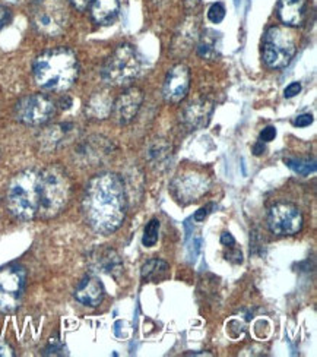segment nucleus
I'll return each instance as SVG.
<instances>
[{
	"mask_svg": "<svg viewBox=\"0 0 317 357\" xmlns=\"http://www.w3.org/2000/svg\"><path fill=\"white\" fill-rule=\"evenodd\" d=\"M126 188L114 173H101L86 185L82 211L88 225L101 234H110L123 225L126 217Z\"/></svg>",
	"mask_w": 317,
	"mask_h": 357,
	"instance_id": "1",
	"label": "nucleus"
},
{
	"mask_svg": "<svg viewBox=\"0 0 317 357\" xmlns=\"http://www.w3.org/2000/svg\"><path fill=\"white\" fill-rule=\"evenodd\" d=\"M34 79L47 91H66L79 77L78 57L70 49L57 47L41 53L33 65Z\"/></svg>",
	"mask_w": 317,
	"mask_h": 357,
	"instance_id": "2",
	"label": "nucleus"
},
{
	"mask_svg": "<svg viewBox=\"0 0 317 357\" xmlns=\"http://www.w3.org/2000/svg\"><path fill=\"white\" fill-rule=\"evenodd\" d=\"M38 193V215L41 218L49 220L62 213L72 195V182L66 170L59 165H52L40 172Z\"/></svg>",
	"mask_w": 317,
	"mask_h": 357,
	"instance_id": "3",
	"label": "nucleus"
},
{
	"mask_svg": "<svg viewBox=\"0 0 317 357\" xmlns=\"http://www.w3.org/2000/svg\"><path fill=\"white\" fill-rule=\"evenodd\" d=\"M40 172L28 169L12 177L6 190V205L13 217L22 221L34 220L38 215Z\"/></svg>",
	"mask_w": 317,
	"mask_h": 357,
	"instance_id": "4",
	"label": "nucleus"
},
{
	"mask_svg": "<svg viewBox=\"0 0 317 357\" xmlns=\"http://www.w3.org/2000/svg\"><path fill=\"white\" fill-rule=\"evenodd\" d=\"M141 70V59L130 44H122L110 56L101 69V78L111 86L126 85Z\"/></svg>",
	"mask_w": 317,
	"mask_h": 357,
	"instance_id": "5",
	"label": "nucleus"
},
{
	"mask_svg": "<svg viewBox=\"0 0 317 357\" xmlns=\"http://www.w3.org/2000/svg\"><path fill=\"white\" fill-rule=\"evenodd\" d=\"M297 52V40L288 26H270L263 37V62L272 69L288 66Z\"/></svg>",
	"mask_w": 317,
	"mask_h": 357,
	"instance_id": "6",
	"label": "nucleus"
},
{
	"mask_svg": "<svg viewBox=\"0 0 317 357\" xmlns=\"http://www.w3.org/2000/svg\"><path fill=\"white\" fill-rule=\"evenodd\" d=\"M31 22L45 37L62 34L69 22V9L65 0H36L31 8Z\"/></svg>",
	"mask_w": 317,
	"mask_h": 357,
	"instance_id": "7",
	"label": "nucleus"
},
{
	"mask_svg": "<svg viewBox=\"0 0 317 357\" xmlns=\"http://www.w3.org/2000/svg\"><path fill=\"white\" fill-rule=\"evenodd\" d=\"M26 282L24 266L9 264L0 266V314H10L21 305Z\"/></svg>",
	"mask_w": 317,
	"mask_h": 357,
	"instance_id": "8",
	"label": "nucleus"
},
{
	"mask_svg": "<svg viewBox=\"0 0 317 357\" xmlns=\"http://www.w3.org/2000/svg\"><path fill=\"white\" fill-rule=\"evenodd\" d=\"M56 113L54 102L42 94H33L21 98L15 106L17 121L28 126H40L52 121Z\"/></svg>",
	"mask_w": 317,
	"mask_h": 357,
	"instance_id": "9",
	"label": "nucleus"
},
{
	"mask_svg": "<svg viewBox=\"0 0 317 357\" xmlns=\"http://www.w3.org/2000/svg\"><path fill=\"white\" fill-rule=\"evenodd\" d=\"M268 226L277 236H294L303 229V215L295 205L281 202L269 210Z\"/></svg>",
	"mask_w": 317,
	"mask_h": 357,
	"instance_id": "10",
	"label": "nucleus"
},
{
	"mask_svg": "<svg viewBox=\"0 0 317 357\" xmlns=\"http://www.w3.org/2000/svg\"><path fill=\"white\" fill-rule=\"evenodd\" d=\"M209 188V178L205 174L185 173L177 176L173 181L171 193L180 204L189 205L205 197Z\"/></svg>",
	"mask_w": 317,
	"mask_h": 357,
	"instance_id": "11",
	"label": "nucleus"
},
{
	"mask_svg": "<svg viewBox=\"0 0 317 357\" xmlns=\"http://www.w3.org/2000/svg\"><path fill=\"white\" fill-rule=\"evenodd\" d=\"M190 88V70L186 65H176L164 82L162 94L167 102L177 104L185 100Z\"/></svg>",
	"mask_w": 317,
	"mask_h": 357,
	"instance_id": "12",
	"label": "nucleus"
},
{
	"mask_svg": "<svg viewBox=\"0 0 317 357\" xmlns=\"http://www.w3.org/2000/svg\"><path fill=\"white\" fill-rule=\"evenodd\" d=\"M144 101V93L139 88H129L113 104L114 119L118 125L130 123L139 113Z\"/></svg>",
	"mask_w": 317,
	"mask_h": 357,
	"instance_id": "13",
	"label": "nucleus"
},
{
	"mask_svg": "<svg viewBox=\"0 0 317 357\" xmlns=\"http://www.w3.org/2000/svg\"><path fill=\"white\" fill-rule=\"evenodd\" d=\"M88 262L94 271L117 277L123 273V262L117 252L107 246H100L89 252Z\"/></svg>",
	"mask_w": 317,
	"mask_h": 357,
	"instance_id": "14",
	"label": "nucleus"
},
{
	"mask_svg": "<svg viewBox=\"0 0 317 357\" xmlns=\"http://www.w3.org/2000/svg\"><path fill=\"white\" fill-rule=\"evenodd\" d=\"M104 293V286L100 278L95 275H86L75 289V299L85 306L95 307L102 302Z\"/></svg>",
	"mask_w": 317,
	"mask_h": 357,
	"instance_id": "15",
	"label": "nucleus"
},
{
	"mask_svg": "<svg viewBox=\"0 0 317 357\" xmlns=\"http://www.w3.org/2000/svg\"><path fill=\"white\" fill-rule=\"evenodd\" d=\"M109 154H111V144L102 137H91L77 148V155L88 165H97Z\"/></svg>",
	"mask_w": 317,
	"mask_h": 357,
	"instance_id": "16",
	"label": "nucleus"
},
{
	"mask_svg": "<svg viewBox=\"0 0 317 357\" xmlns=\"http://www.w3.org/2000/svg\"><path fill=\"white\" fill-rule=\"evenodd\" d=\"M214 113V104L208 100H198L190 102L183 113V123L190 130H198L205 128L210 116Z\"/></svg>",
	"mask_w": 317,
	"mask_h": 357,
	"instance_id": "17",
	"label": "nucleus"
},
{
	"mask_svg": "<svg viewBox=\"0 0 317 357\" xmlns=\"http://www.w3.org/2000/svg\"><path fill=\"white\" fill-rule=\"evenodd\" d=\"M278 15L286 26L303 25L307 17V0H279Z\"/></svg>",
	"mask_w": 317,
	"mask_h": 357,
	"instance_id": "18",
	"label": "nucleus"
},
{
	"mask_svg": "<svg viewBox=\"0 0 317 357\" xmlns=\"http://www.w3.org/2000/svg\"><path fill=\"white\" fill-rule=\"evenodd\" d=\"M73 129H75V126L72 123H68V122L45 128L40 135L41 148H42V150H47V151L56 150L57 146L63 144V141L70 135Z\"/></svg>",
	"mask_w": 317,
	"mask_h": 357,
	"instance_id": "19",
	"label": "nucleus"
},
{
	"mask_svg": "<svg viewBox=\"0 0 317 357\" xmlns=\"http://www.w3.org/2000/svg\"><path fill=\"white\" fill-rule=\"evenodd\" d=\"M120 12L118 0H93L91 2V17L100 25L113 24Z\"/></svg>",
	"mask_w": 317,
	"mask_h": 357,
	"instance_id": "20",
	"label": "nucleus"
},
{
	"mask_svg": "<svg viewBox=\"0 0 317 357\" xmlns=\"http://www.w3.org/2000/svg\"><path fill=\"white\" fill-rule=\"evenodd\" d=\"M113 100L109 94L105 93H97L91 97L86 102V116L94 121H104L107 119L113 112Z\"/></svg>",
	"mask_w": 317,
	"mask_h": 357,
	"instance_id": "21",
	"label": "nucleus"
},
{
	"mask_svg": "<svg viewBox=\"0 0 317 357\" xmlns=\"http://www.w3.org/2000/svg\"><path fill=\"white\" fill-rule=\"evenodd\" d=\"M219 44H221V34L217 33L215 29H205L203 34L199 38L198 44V54L203 61H215L219 56Z\"/></svg>",
	"mask_w": 317,
	"mask_h": 357,
	"instance_id": "22",
	"label": "nucleus"
},
{
	"mask_svg": "<svg viewBox=\"0 0 317 357\" xmlns=\"http://www.w3.org/2000/svg\"><path fill=\"white\" fill-rule=\"evenodd\" d=\"M170 271V265L162 259H150L142 266V278L150 282H160L167 278Z\"/></svg>",
	"mask_w": 317,
	"mask_h": 357,
	"instance_id": "23",
	"label": "nucleus"
},
{
	"mask_svg": "<svg viewBox=\"0 0 317 357\" xmlns=\"http://www.w3.org/2000/svg\"><path fill=\"white\" fill-rule=\"evenodd\" d=\"M286 166L300 176H309L316 172V161L310 158H294L286 160Z\"/></svg>",
	"mask_w": 317,
	"mask_h": 357,
	"instance_id": "24",
	"label": "nucleus"
},
{
	"mask_svg": "<svg viewBox=\"0 0 317 357\" xmlns=\"http://www.w3.org/2000/svg\"><path fill=\"white\" fill-rule=\"evenodd\" d=\"M158 237H160V221L157 218H153L148 222L144 230L142 243L146 248H153L158 242Z\"/></svg>",
	"mask_w": 317,
	"mask_h": 357,
	"instance_id": "25",
	"label": "nucleus"
},
{
	"mask_svg": "<svg viewBox=\"0 0 317 357\" xmlns=\"http://www.w3.org/2000/svg\"><path fill=\"white\" fill-rule=\"evenodd\" d=\"M170 155V146L164 142H157L153 148L149 150V158L154 160L155 162H161L162 160L169 158Z\"/></svg>",
	"mask_w": 317,
	"mask_h": 357,
	"instance_id": "26",
	"label": "nucleus"
},
{
	"mask_svg": "<svg viewBox=\"0 0 317 357\" xmlns=\"http://www.w3.org/2000/svg\"><path fill=\"white\" fill-rule=\"evenodd\" d=\"M225 18V8L222 3H214L208 10V20L212 24H219Z\"/></svg>",
	"mask_w": 317,
	"mask_h": 357,
	"instance_id": "27",
	"label": "nucleus"
},
{
	"mask_svg": "<svg viewBox=\"0 0 317 357\" xmlns=\"http://www.w3.org/2000/svg\"><path fill=\"white\" fill-rule=\"evenodd\" d=\"M42 354H44V356H62V354H65V353H63V344H62V341H60L59 338H52V340L49 341L47 347L44 349Z\"/></svg>",
	"mask_w": 317,
	"mask_h": 357,
	"instance_id": "28",
	"label": "nucleus"
},
{
	"mask_svg": "<svg viewBox=\"0 0 317 357\" xmlns=\"http://www.w3.org/2000/svg\"><path fill=\"white\" fill-rule=\"evenodd\" d=\"M12 20V12L9 8L0 5V31L10 22Z\"/></svg>",
	"mask_w": 317,
	"mask_h": 357,
	"instance_id": "29",
	"label": "nucleus"
},
{
	"mask_svg": "<svg viewBox=\"0 0 317 357\" xmlns=\"http://www.w3.org/2000/svg\"><path fill=\"white\" fill-rule=\"evenodd\" d=\"M275 137H277V129L274 128V126H268V128H265L262 132H261V141L262 142H270V141H274L275 139Z\"/></svg>",
	"mask_w": 317,
	"mask_h": 357,
	"instance_id": "30",
	"label": "nucleus"
},
{
	"mask_svg": "<svg viewBox=\"0 0 317 357\" xmlns=\"http://www.w3.org/2000/svg\"><path fill=\"white\" fill-rule=\"evenodd\" d=\"M313 123V116L311 114H301L294 121V126L297 128H307Z\"/></svg>",
	"mask_w": 317,
	"mask_h": 357,
	"instance_id": "31",
	"label": "nucleus"
},
{
	"mask_svg": "<svg viewBox=\"0 0 317 357\" xmlns=\"http://www.w3.org/2000/svg\"><path fill=\"white\" fill-rule=\"evenodd\" d=\"M300 91H301V84L300 82H293L285 88L284 96H285V98H293L297 94H300Z\"/></svg>",
	"mask_w": 317,
	"mask_h": 357,
	"instance_id": "32",
	"label": "nucleus"
},
{
	"mask_svg": "<svg viewBox=\"0 0 317 357\" xmlns=\"http://www.w3.org/2000/svg\"><path fill=\"white\" fill-rule=\"evenodd\" d=\"M225 257H226V259H229L233 264H241V262H243V254H241V250H237V249L230 252V254H226Z\"/></svg>",
	"mask_w": 317,
	"mask_h": 357,
	"instance_id": "33",
	"label": "nucleus"
},
{
	"mask_svg": "<svg viewBox=\"0 0 317 357\" xmlns=\"http://www.w3.org/2000/svg\"><path fill=\"white\" fill-rule=\"evenodd\" d=\"M91 2H93V0H69V3L78 10H85L91 5Z\"/></svg>",
	"mask_w": 317,
	"mask_h": 357,
	"instance_id": "34",
	"label": "nucleus"
},
{
	"mask_svg": "<svg viewBox=\"0 0 317 357\" xmlns=\"http://www.w3.org/2000/svg\"><path fill=\"white\" fill-rule=\"evenodd\" d=\"M221 243H222L224 246H230V248H233V246L235 245V239H234L231 233L225 231V233H222V234H221Z\"/></svg>",
	"mask_w": 317,
	"mask_h": 357,
	"instance_id": "35",
	"label": "nucleus"
},
{
	"mask_svg": "<svg viewBox=\"0 0 317 357\" xmlns=\"http://www.w3.org/2000/svg\"><path fill=\"white\" fill-rule=\"evenodd\" d=\"M209 210H210V206H203V208H201L199 211H196L194 220H196V221H203L205 217L209 214Z\"/></svg>",
	"mask_w": 317,
	"mask_h": 357,
	"instance_id": "36",
	"label": "nucleus"
},
{
	"mask_svg": "<svg viewBox=\"0 0 317 357\" xmlns=\"http://www.w3.org/2000/svg\"><path fill=\"white\" fill-rule=\"evenodd\" d=\"M6 356H13V351L6 343L0 341V357H6Z\"/></svg>",
	"mask_w": 317,
	"mask_h": 357,
	"instance_id": "37",
	"label": "nucleus"
},
{
	"mask_svg": "<svg viewBox=\"0 0 317 357\" xmlns=\"http://www.w3.org/2000/svg\"><path fill=\"white\" fill-rule=\"evenodd\" d=\"M263 151H265V142H262V141H259L258 144L253 146L254 155H261V154H263Z\"/></svg>",
	"mask_w": 317,
	"mask_h": 357,
	"instance_id": "38",
	"label": "nucleus"
},
{
	"mask_svg": "<svg viewBox=\"0 0 317 357\" xmlns=\"http://www.w3.org/2000/svg\"><path fill=\"white\" fill-rule=\"evenodd\" d=\"M60 104H62V109H69L72 106V100L69 97H65L62 101H60Z\"/></svg>",
	"mask_w": 317,
	"mask_h": 357,
	"instance_id": "39",
	"label": "nucleus"
},
{
	"mask_svg": "<svg viewBox=\"0 0 317 357\" xmlns=\"http://www.w3.org/2000/svg\"><path fill=\"white\" fill-rule=\"evenodd\" d=\"M201 2V0H186V3L189 5V6H196Z\"/></svg>",
	"mask_w": 317,
	"mask_h": 357,
	"instance_id": "40",
	"label": "nucleus"
}]
</instances>
